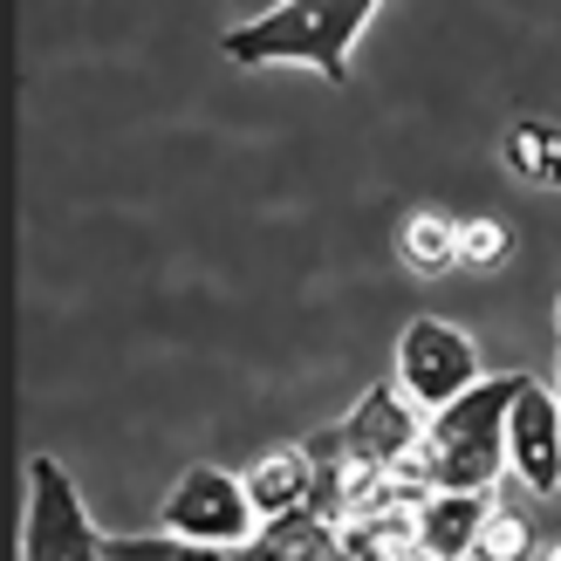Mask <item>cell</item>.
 <instances>
[{"instance_id": "cell-1", "label": "cell", "mask_w": 561, "mask_h": 561, "mask_svg": "<svg viewBox=\"0 0 561 561\" xmlns=\"http://www.w3.org/2000/svg\"><path fill=\"white\" fill-rule=\"evenodd\" d=\"M383 0H274L267 14L240 21L219 35V55L240 69H267V62H301L316 69L329 90H350V55L363 42V27Z\"/></svg>"}, {"instance_id": "cell-2", "label": "cell", "mask_w": 561, "mask_h": 561, "mask_svg": "<svg viewBox=\"0 0 561 561\" xmlns=\"http://www.w3.org/2000/svg\"><path fill=\"white\" fill-rule=\"evenodd\" d=\"M514 377H480L459 390L453 404H438L425 417V459H432V486H500L507 480V411H514Z\"/></svg>"}, {"instance_id": "cell-3", "label": "cell", "mask_w": 561, "mask_h": 561, "mask_svg": "<svg viewBox=\"0 0 561 561\" xmlns=\"http://www.w3.org/2000/svg\"><path fill=\"white\" fill-rule=\"evenodd\" d=\"M158 527H172V535L199 541L213 554H240L261 535V507H254V493H247V480H233L227 466H185L179 486L164 493V507H158Z\"/></svg>"}, {"instance_id": "cell-4", "label": "cell", "mask_w": 561, "mask_h": 561, "mask_svg": "<svg viewBox=\"0 0 561 561\" xmlns=\"http://www.w3.org/2000/svg\"><path fill=\"white\" fill-rule=\"evenodd\" d=\"M110 535H96L90 507L48 453L27 459V520H21V561H103Z\"/></svg>"}, {"instance_id": "cell-5", "label": "cell", "mask_w": 561, "mask_h": 561, "mask_svg": "<svg viewBox=\"0 0 561 561\" xmlns=\"http://www.w3.org/2000/svg\"><path fill=\"white\" fill-rule=\"evenodd\" d=\"M486 370H480V343L459 329V322H438V316H411L404 335H398V390L417 404V411H438L453 404L459 390H472Z\"/></svg>"}, {"instance_id": "cell-6", "label": "cell", "mask_w": 561, "mask_h": 561, "mask_svg": "<svg viewBox=\"0 0 561 561\" xmlns=\"http://www.w3.org/2000/svg\"><path fill=\"white\" fill-rule=\"evenodd\" d=\"M425 438V411H417L398 383H370L363 390V404L343 417V425H329L308 438V453L316 459H370V466H390L398 453Z\"/></svg>"}, {"instance_id": "cell-7", "label": "cell", "mask_w": 561, "mask_h": 561, "mask_svg": "<svg viewBox=\"0 0 561 561\" xmlns=\"http://www.w3.org/2000/svg\"><path fill=\"white\" fill-rule=\"evenodd\" d=\"M507 466L527 493H561V398L541 377H520L507 411Z\"/></svg>"}, {"instance_id": "cell-8", "label": "cell", "mask_w": 561, "mask_h": 561, "mask_svg": "<svg viewBox=\"0 0 561 561\" xmlns=\"http://www.w3.org/2000/svg\"><path fill=\"white\" fill-rule=\"evenodd\" d=\"M486 514H493V493L486 486H432L425 500H417V554H432V561L472 554Z\"/></svg>"}, {"instance_id": "cell-9", "label": "cell", "mask_w": 561, "mask_h": 561, "mask_svg": "<svg viewBox=\"0 0 561 561\" xmlns=\"http://www.w3.org/2000/svg\"><path fill=\"white\" fill-rule=\"evenodd\" d=\"M316 472L322 466H316L308 445H274V453H261L240 480H247V493H254L261 520H274V514H295V507H316Z\"/></svg>"}, {"instance_id": "cell-10", "label": "cell", "mask_w": 561, "mask_h": 561, "mask_svg": "<svg viewBox=\"0 0 561 561\" xmlns=\"http://www.w3.org/2000/svg\"><path fill=\"white\" fill-rule=\"evenodd\" d=\"M335 535H343V554L356 561H404L417 554V500H377V507L350 514Z\"/></svg>"}, {"instance_id": "cell-11", "label": "cell", "mask_w": 561, "mask_h": 561, "mask_svg": "<svg viewBox=\"0 0 561 561\" xmlns=\"http://www.w3.org/2000/svg\"><path fill=\"white\" fill-rule=\"evenodd\" d=\"M240 554H247V561H329V554H343V535H335L329 514L295 507V514L261 520V535L247 541Z\"/></svg>"}, {"instance_id": "cell-12", "label": "cell", "mask_w": 561, "mask_h": 561, "mask_svg": "<svg viewBox=\"0 0 561 561\" xmlns=\"http://www.w3.org/2000/svg\"><path fill=\"white\" fill-rule=\"evenodd\" d=\"M398 261H404L417 280L453 274V267H459V219L438 213V206L404 213V227H398Z\"/></svg>"}, {"instance_id": "cell-13", "label": "cell", "mask_w": 561, "mask_h": 561, "mask_svg": "<svg viewBox=\"0 0 561 561\" xmlns=\"http://www.w3.org/2000/svg\"><path fill=\"white\" fill-rule=\"evenodd\" d=\"M500 158H507V172L527 179V185H561V130L554 124H535V117L514 124Z\"/></svg>"}, {"instance_id": "cell-14", "label": "cell", "mask_w": 561, "mask_h": 561, "mask_svg": "<svg viewBox=\"0 0 561 561\" xmlns=\"http://www.w3.org/2000/svg\"><path fill=\"white\" fill-rule=\"evenodd\" d=\"M507 254H514V227H507V219H493V213L459 219V267L500 274V267H507Z\"/></svg>"}, {"instance_id": "cell-15", "label": "cell", "mask_w": 561, "mask_h": 561, "mask_svg": "<svg viewBox=\"0 0 561 561\" xmlns=\"http://www.w3.org/2000/svg\"><path fill=\"white\" fill-rule=\"evenodd\" d=\"M103 561H213V548H199V541H185V535L164 527V535H137V541L124 535V541H110Z\"/></svg>"}, {"instance_id": "cell-16", "label": "cell", "mask_w": 561, "mask_h": 561, "mask_svg": "<svg viewBox=\"0 0 561 561\" xmlns=\"http://www.w3.org/2000/svg\"><path fill=\"white\" fill-rule=\"evenodd\" d=\"M527 548V514H486V527H480V541H472V561H520Z\"/></svg>"}, {"instance_id": "cell-17", "label": "cell", "mask_w": 561, "mask_h": 561, "mask_svg": "<svg viewBox=\"0 0 561 561\" xmlns=\"http://www.w3.org/2000/svg\"><path fill=\"white\" fill-rule=\"evenodd\" d=\"M554 329H561V295H554Z\"/></svg>"}, {"instance_id": "cell-18", "label": "cell", "mask_w": 561, "mask_h": 561, "mask_svg": "<svg viewBox=\"0 0 561 561\" xmlns=\"http://www.w3.org/2000/svg\"><path fill=\"white\" fill-rule=\"evenodd\" d=\"M548 561H561V541H554V548H548Z\"/></svg>"}]
</instances>
